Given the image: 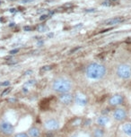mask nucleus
<instances>
[{
    "label": "nucleus",
    "instance_id": "f257e3e1",
    "mask_svg": "<svg viewBox=\"0 0 131 137\" xmlns=\"http://www.w3.org/2000/svg\"><path fill=\"white\" fill-rule=\"evenodd\" d=\"M107 69L105 66L99 63L89 64L85 69V74L88 79L90 80H100L102 79L106 75Z\"/></svg>",
    "mask_w": 131,
    "mask_h": 137
},
{
    "label": "nucleus",
    "instance_id": "f03ea898",
    "mask_svg": "<svg viewBox=\"0 0 131 137\" xmlns=\"http://www.w3.org/2000/svg\"><path fill=\"white\" fill-rule=\"evenodd\" d=\"M52 89L58 93L69 92L72 89V82L68 79L64 77L58 78L52 82Z\"/></svg>",
    "mask_w": 131,
    "mask_h": 137
},
{
    "label": "nucleus",
    "instance_id": "7ed1b4c3",
    "mask_svg": "<svg viewBox=\"0 0 131 137\" xmlns=\"http://www.w3.org/2000/svg\"><path fill=\"white\" fill-rule=\"evenodd\" d=\"M116 74L122 80H128L131 78V66L127 64H120L117 67Z\"/></svg>",
    "mask_w": 131,
    "mask_h": 137
},
{
    "label": "nucleus",
    "instance_id": "20e7f679",
    "mask_svg": "<svg viewBox=\"0 0 131 137\" xmlns=\"http://www.w3.org/2000/svg\"><path fill=\"white\" fill-rule=\"evenodd\" d=\"M127 111L123 108H116L112 113V117L118 122H121L127 118Z\"/></svg>",
    "mask_w": 131,
    "mask_h": 137
},
{
    "label": "nucleus",
    "instance_id": "39448f33",
    "mask_svg": "<svg viewBox=\"0 0 131 137\" xmlns=\"http://www.w3.org/2000/svg\"><path fill=\"white\" fill-rule=\"evenodd\" d=\"M0 131L2 132L5 134H12L15 131V127L12 125L11 123L6 122V121H4L0 124Z\"/></svg>",
    "mask_w": 131,
    "mask_h": 137
},
{
    "label": "nucleus",
    "instance_id": "423d86ee",
    "mask_svg": "<svg viewBox=\"0 0 131 137\" xmlns=\"http://www.w3.org/2000/svg\"><path fill=\"white\" fill-rule=\"evenodd\" d=\"M74 101L77 106L80 107H84L88 103V99L87 97L83 94V93H77L75 97H74Z\"/></svg>",
    "mask_w": 131,
    "mask_h": 137
},
{
    "label": "nucleus",
    "instance_id": "0eeeda50",
    "mask_svg": "<svg viewBox=\"0 0 131 137\" xmlns=\"http://www.w3.org/2000/svg\"><path fill=\"white\" fill-rule=\"evenodd\" d=\"M58 99H59L60 102L64 105H69L74 101V96L69 92L61 93Z\"/></svg>",
    "mask_w": 131,
    "mask_h": 137
},
{
    "label": "nucleus",
    "instance_id": "6e6552de",
    "mask_svg": "<svg viewBox=\"0 0 131 137\" xmlns=\"http://www.w3.org/2000/svg\"><path fill=\"white\" fill-rule=\"evenodd\" d=\"M124 98L120 94H115L113 95L112 97L110 98L109 100V104L112 107H116V106H119V105H121L123 103Z\"/></svg>",
    "mask_w": 131,
    "mask_h": 137
},
{
    "label": "nucleus",
    "instance_id": "1a4fd4ad",
    "mask_svg": "<svg viewBox=\"0 0 131 137\" xmlns=\"http://www.w3.org/2000/svg\"><path fill=\"white\" fill-rule=\"evenodd\" d=\"M123 22H125V18L124 17H122V16H117V17H113V18L106 20L103 23H104V25L107 26H114L117 25V24H120V23H122Z\"/></svg>",
    "mask_w": 131,
    "mask_h": 137
},
{
    "label": "nucleus",
    "instance_id": "9d476101",
    "mask_svg": "<svg viewBox=\"0 0 131 137\" xmlns=\"http://www.w3.org/2000/svg\"><path fill=\"white\" fill-rule=\"evenodd\" d=\"M46 129L53 131V130H57L59 126V124L58 122V120H56L55 118H50L49 120H47L44 124Z\"/></svg>",
    "mask_w": 131,
    "mask_h": 137
},
{
    "label": "nucleus",
    "instance_id": "9b49d317",
    "mask_svg": "<svg viewBox=\"0 0 131 137\" xmlns=\"http://www.w3.org/2000/svg\"><path fill=\"white\" fill-rule=\"evenodd\" d=\"M109 122H110V118L107 116H100L97 118V124L100 126H105L106 125H108Z\"/></svg>",
    "mask_w": 131,
    "mask_h": 137
},
{
    "label": "nucleus",
    "instance_id": "f8f14e48",
    "mask_svg": "<svg viewBox=\"0 0 131 137\" xmlns=\"http://www.w3.org/2000/svg\"><path fill=\"white\" fill-rule=\"evenodd\" d=\"M121 129H122V132L126 135H127L128 137H131V123L127 122L123 124L122 126H121Z\"/></svg>",
    "mask_w": 131,
    "mask_h": 137
},
{
    "label": "nucleus",
    "instance_id": "ddd939ff",
    "mask_svg": "<svg viewBox=\"0 0 131 137\" xmlns=\"http://www.w3.org/2000/svg\"><path fill=\"white\" fill-rule=\"evenodd\" d=\"M28 134L30 137H40L41 135V131L38 129L37 127H31L28 131Z\"/></svg>",
    "mask_w": 131,
    "mask_h": 137
},
{
    "label": "nucleus",
    "instance_id": "4468645a",
    "mask_svg": "<svg viewBox=\"0 0 131 137\" xmlns=\"http://www.w3.org/2000/svg\"><path fill=\"white\" fill-rule=\"evenodd\" d=\"M104 131L101 128H96L94 131V137H103Z\"/></svg>",
    "mask_w": 131,
    "mask_h": 137
},
{
    "label": "nucleus",
    "instance_id": "2eb2a0df",
    "mask_svg": "<svg viewBox=\"0 0 131 137\" xmlns=\"http://www.w3.org/2000/svg\"><path fill=\"white\" fill-rule=\"evenodd\" d=\"M49 30V28L46 25H40V26H38V28H37V30L40 31V32H44V31H46V30Z\"/></svg>",
    "mask_w": 131,
    "mask_h": 137
},
{
    "label": "nucleus",
    "instance_id": "dca6fc26",
    "mask_svg": "<svg viewBox=\"0 0 131 137\" xmlns=\"http://www.w3.org/2000/svg\"><path fill=\"white\" fill-rule=\"evenodd\" d=\"M53 67L51 66H44L41 67V71H42V72H47V71H49L51 70Z\"/></svg>",
    "mask_w": 131,
    "mask_h": 137
},
{
    "label": "nucleus",
    "instance_id": "f3484780",
    "mask_svg": "<svg viewBox=\"0 0 131 137\" xmlns=\"http://www.w3.org/2000/svg\"><path fill=\"white\" fill-rule=\"evenodd\" d=\"M35 83H36V81H35V80H29V81H28L26 83H25V85H24V86H28V87H31V86H33Z\"/></svg>",
    "mask_w": 131,
    "mask_h": 137
},
{
    "label": "nucleus",
    "instance_id": "a211bd4d",
    "mask_svg": "<svg viewBox=\"0 0 131 137\" xmlns=\"http://www.w3.org/2000/svg\"><path fill=\"white\" fill-rule=\"evenodd\" d=\"M11 91H12V88H11V87H8V88H6V89L4 91L2 92V94H1V96H2V97H4V96H5V95H7L8 93L10 92Z\"/></svg>",
    "mask_w": 131,
    "mask_h": 137
},
{
    "label": "nucleus",
    "instance_id": "6ab92c4d",
    "mask_svg": "<svg viewBox=\"0 0 131 137\" xmlns=\"http://www.w3.org/2000/svg\"><path fill=\"white\" fill-rule=\"evenodd\" d=\"M49 17V14H46V15H42L40 17V21H45V20H47V19Z\"/></svg>",
    "mask_w": 131,
    "mask_h": 137
},
{
    "label": "nucleus",
    "instance_id": "aec40b11",
    "mask_svg": "<svg viewBox=\"0 0 131 137\" xmlns=\"http://www.w3.org/2000/svg\"><path fill=\"white\" fill-rule=\"evenodd\" d=\"M19 50H20L19 48H15V49H12V50H10V51H9V54H10V55H15V54H17V53H18Z\"/></svg>",
    "mask_w": 131,
    "mask_h": 137
},
{
    "label": "nucleus",
    "instance_id": "412c9836",
    "mask_svg": "<svg viewBox=\"0 0 131 137\" xmlns=\"http://www.w3.org/2000/svg\"><path fill=\"white\" fill-rule=\"evenodd\" d=\"M10 85V81H5L3 82H0V86H4V87H7Z\"/></svg>",
    "mask_w": 131,
    "mask_h": 137
},
{
    "label": "nucleus",
    "instance_id": "4be33fe9",
    "mask_svg": "<svg viewBox=\"0 0 131 137\" xmlns=\"http://www.w3.org/2000/svg\"><path fill=\"white\" fill-rule=\"evenodd\" d=\"M32 30H33V28L31 26H24L23 27V30L24 31H31Z\"/></svg>",
    "mask_w": 131,
    "mask_h": 137
},
{
    "label": "nucleus",
    "instance_id": "5701e85b",
    "mask_svg": "<svg viewBox=\"0 0 131 137\" xmlns=\"http://www.w3.org/2000/svg\"><path fill=\"white\" fill-rule=\"evenodd\" d=\"M15 137H29V135L25 133H17Z\"/></svg>",
    "mask_w": 131,
    "mask_h": 137
},
{
    "label": "nucleus",
    "instance_id": "b1692460",
    "mask_svg": "<svg viewBox=\"0 0 131 137\" xmlns=\"http://www.w3.org/2000/svg\"><path fill=\"white\" fill-rule=\"evenodd\" d=\"M16 63H17V61L15 59H10V61H7V62H6L7 65H15V64Z\"/></svg>",
    "mask_w": 131,
    "mask_h": 137
},
{
    "label": "nucleus",
    "instance_id": "393cba45",
    "mask_svg": "<svg viewBox=\"0 0 131 137\" xmlns=\"http://www.w3.org/2000/svg\"><path fill=\"white\" fill-rule=\"evenodd\" d=\"M32 1H34V0H20V2L23 4H29V3H31Z\"/></svg>",
    "mask_w": 131,
    "mask_h": 137
},
{
    "label": "nucleus",
    "instance_id": "a878e982",
    "mask_svg": "<svg viewBox=\"0 0 131 137\" xmlns=\"http://www.w3.org/2000/svg\"><path fill=\"white\" fill-rule=\"evenodd\" d=\"M86 13H94L95 12V9L94 8H90V9H85Z\"/></svg>",
    "mask_w": 131,
    "mask_h": 137
},
{
    "label": "nucleus",
    "instance_id": "bb28decb",
    "mask_svg": "<svg viewBox=\"0 0 131 137\" xmlns=\"http://www.w3.org/2000/svg\"><path fill=\"white\" fill-rule=\"evenodd\" d=\"M101 5H104V6H110V5H111V3H110V2H103Z\"/></svg>",
    "mask_w": 131,
    "mask_h": 137
},
{
    "label": "nucleus",
    "instance_id": "cd10ccee",
    "mask_svg": "<svg viewBox=\"0 0 131 137\" xmlns=\"http://www.w3.org/2000/svg\"><path fill=\"white\" fill-rule=\"evenodd\" d=\"M73 6V4H66L63 5V7H66V8H69V7H72Z\"/></svg>",
    "mask_w": 131,
    "mask_h": 137
},
{
    "label": "nucleus",
    "instance_id": "c85d7f7f",
    "mask_svg": "<svg viewBox=\"0 0 131 137\" xmlns=\"http://www.w3.org/2000/svg\"><path fill=\"white\" fill-rule=\"evenodd\" d=\"M32 74V71L28 70V71H26V72L24 73V75H30V74Z\"/></svg>",
    "mask_w": 131,
    "mask_h": 137
},
{
    "label": "nucleus",
    "instance_id": "c756f323",
    "mask_svg": "<svg viewBox=\"0 0 131 137\" xmlns=\"http://www.w3.org/2000/svg\"><path fill=\"white\" fill-rule=\"evenodd\" d=\"M79 48H80V47H77V48H73L71 51H70V54H72V53H74V52H75L76 50H78Z\"/></svg>",
    "mask_w": 131,
    "mask_h": 137
},
{
    "label": "nucleus",
    "instance_id": "7c9ffc66",
    "mask_svg": "<svg viewBox=\"0 0 131 137\" xmlns=\"http://www.w3.org/2000/svg\"><path fill=\"white\" fill-rule=\"evenodd\" d=\"M8 101H9V102H15V101H16V100H15V99H10Z\"/></svg>",
    "mask_w": 131,
    "mask_h": 137
},
{
    "label": "nucleus",
    "instance_id": "2f4dec72",
    "mask_svg": "<svg viewBox=\"0 0 131 137\" xmlns=\"http://www.w3.org/2000/svg\"><path fill=\"white\" fill-rule=\"evenodd\" d=\"M81 26H83V23H79L78 25L75 26V28H77V27H81Z\"/></svg>",
    "mask_w": 131,
    "mask_h": 137
},
{
    "label": "nucleus",
    "instance_id": "473e14b6",
    "mask_svg": "<svg viewBox=\"0 0 131 137\" xmlns=\"http://www.w3.org/2000/svg\"><path fill=\"white\" fill-rule=\"evenodd\" d=\"M48 36H49V38H51V37H53V36H54V34H53V33H49Z\"/></svg>",
    "mask_w": 131,
    "mask_h": 137
},
{
    "label": "nucleus",
    "instance_id": "72a5a7b5",
    "mask_svg": "<svg viewBox=\"0 0 131 137\" xmlns=\"http://www.w3.org/2000/svg\"><path fill=\"white\" fill-rule=\"evenodd\" d=\"M10 12H11V13H15V9H13V8H12V9H10Z\"/></svg>",
    "mask_w": 131,
    "mask_h": 137
},
{
    "label": "nucleus",
    "instance_id": "f704fd0d",
    "mask_svg": "<svg viewBox=\"0 0 131 137\" xmlns=\"http://www.w3.org/2000/svg\"><path fill=\"white\" fill-rule=\"evenodd\" d=\"M10 26H15V22H12V23H10Z\"/></svg>",
    "mask_w": 131,
    "mask_h": 137
},
{
    "label": "nucleus",
    "instance_id": "c9c22d12",
    "mask_svg": "<svg viewBox=\"0 0 131 137\" xmlns=\"http://www.w3.org/2000/svg\"><path fill=\"white\" fill-rule=\"evenodd\" d=\"M114 1H118V0H110V2H114Z\"/></svg>",
    "mask_w": 131,
    "mask_h": 137
},
{
    "label": "nucleus",
    "instance_id": "e433bc0d",
    "mask_svg": "<svg viewBox=\"0 0 131 137\" xmlns=\"http://www.w3.org/2000/svg\"><path fill=\"white\" fill-rule=\"evenodd\" d=\"M1 4H2V2H1V1H0V5H1Z\"/></svg>",
    "mask_w": 131,
    "mask_h": 137
}]
</instances>
